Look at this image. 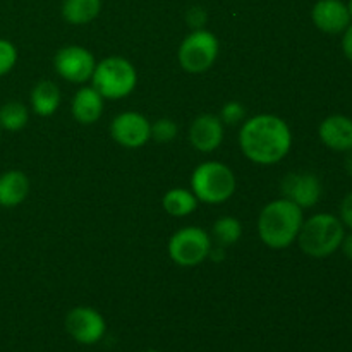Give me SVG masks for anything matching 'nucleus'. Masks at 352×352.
I'll list each match as a JSON object with an SVG mask.
<instances>
[{"mask_svg":"<svg viewBox=\"0 0 352 352\" xmlns=\"http://www.w3.org/2000/svg\"><path fill=\"white\" fill-rule=\"evenodd\" d=\"M239 143L250 160L261 165L280 162L292 144L291 129L277 116H256L248 120L239 134Z\"/></svg>","mask_w":352,"mask_h":352,"instance_id":"nucleus-1","label":"nucleus"},{"mask_svg":"<svg viewBox=\"0 0 352 352\" xmlns=\"http://www.w3.org/2000/svg\"><path fill=\"white\" fill-rule=\"evenodd\" d=\"M302 208L289 199H277L267 205L258 219L261 241L274 250L291 246L301 230Z\"/></svg>","mask_w":352,"mask_h":352,"instance_id":"nucleus-2","label":"nucleus"},{"mask_svg":"<svg viewBox=\"0 0 352 352\" xmlns=\"http://www.w3.org/2000/svg\"><path fill=\"white\" fill-rule=\"evenodd\" d=\"M346 230L340 219L330 213H318L301 226L298 234L299 246L308 256L327 258L342 244Z\"/></svg>","mask_w":352,"mask_h":352,"instance_id":"nucleus-3","label":"nucleus"},{"mask_svg":"<svg viewBox=\"0 0 352 352\" xmlns=\"http://www.w3.org/2000/svg\"><path fill=\"white\" fill-rule=\"evenodd\" d=\"M192 191L198 199L210 205L227 201L236 191V179L227 165L206 162L195 170L191 179Z\"/></svg>","mask_w":352,"mask_h":352,"instance_id":"nucleus-4","label":"nucleus"},{"mask_svg":"<svg viewBox=\"0 0 352 352\" xmlns=\"http://www.w3.org/2000/svg\"><path fill=\"white\" fill-rule=\"evenodd\" d=\"M93 88L103 98H124L134 89L138 81L136 69L122 57H109L100 62L93 72Z\"/></svg>","mask_w":352,"mask_h":352,"instance_id":"nucleus-5","label":"nucleus"},{"mask_svg":"<svg viewBox=\"0 0 352 352\" xmlns=\"http://www.w3.org/2000/svg\"><path fill=\"white\" fill-rule=\"evenodd\" d=\"M219 55V40L213 33L206 30H196L179 48V62L182 69L188 72H205L208 71L217 60Z\"/></svg>","mask_w":352,"mask_h":352,"instance_id":"nucleus-6","label":"nucleus"},{"mask_svg":"<svg viewBox=\"0 0 352 352\" xmlns=\"http://www.w3.org/2000/svg\"><path fill=\"white\" fill-rule=\"evenodd\" d=\"M212 250L210 236L199 227H186L175 232L168 243L170 258L181 267L199 265Z\"/></svg>","mask_w":352,"mask_h":352,"instance_id":"nucleus-7","label":"nucleus"},{"mask_svg":"<svg viewBox=\"0 0 352 352\" xmlns=\"http://www.w3.org/2000/svg\"><path fill=\"white\" fill-rule=\"evenodd\" d=\"M95 57L82 47H65L55 55V69L71 82H85L95 72Z\"/></svg>","mask_w":352,"mask_h":352,"instance_id":"nucleus-8","label":"nucleus"},{"mask_svg":"<svg viewBox=\"0 0 352 352\" xmlns=\"http://www.w3.org/2000/svg\"><path fill=\"white\" fill-rule=\"evenodd\" d=\"M65 329L72 339L85 346H91L105 336V320L93 308H74L65 318Z\"/></svg>","mask_w":352,"mask_h":352,"instance_id":"nucleus-9","label":"nucleus"},{"mask_svg":"<svg viewBox=\"0 0 352 352\" xmlns=\"http://www.w3.org/2000/svg\"><path fill=\"white\" fill-rule=\"evenodd\" d=\"M110 133L122 146L140 148L151 138V126L141 113L126 112L113 119Z\"/></svg>","mask_w":352,"mask_h":352,"instance_id":"nucleus-10","label":"nucleus"},{"mask_svg":"<svg viewBox=\"0 0 352 352\" xmlns=\"http://www.w3.org/2000/svg\"><path fill=\"white\" fill-rule=\"evenodd\" d=\"M285 199L296 203L299 208H311L322 196V182L315 174H289L282 182Z\"/></svg>","mask_w":352,"mask_h":352,"instance_id":"nucleus-11","label":"nucleus"},{"mask_svg":"<svg viewBox=\"0 0 352 352\" xmlns=\"http://www.w3.org/2000/svg\"><path fill=\"white\" fill-rule=\"evenodd\" d=\"M313 23L325 33H344L351 24L347 3L342 0H318L311 10Z\"/></svg>","mask_w":352,"mask_h":352,"instance_id":"nucleus-12","label":"nucleus"},{"mask_svg":"<svg viewBox=\"0 0 352 352\" xmlns=\"http://www.w3.org/2000/svg\"><path fill=\"white\" fill-rule=\"evenodd\" d=\"M189 140H191L192 146L199 151H213L215 148L220 146L223 140V127L220 119L215 116H199L198 119L192 122L191 129H189Z\"/></svg>","mask_w":352,"mask_h":352,"instance_id":"nucleus-13","label":"nucleus"},{"mask_svg":"<svg viewBox=\"0 0 352 352\" xmlns=\"http://www.w3.org/2000/svg\"><path fill=\"white\" fill-rule=\"evenodd\" d=\"M320 140L336 151L352 150V119L346 116H330L320 126Z\"/></svg>","mask_w":352,"mask_h":352,"instance_id":"nucleus-14","label":"nucleus"},{"mask_svg":"<svg viewBox=\"0 0 352 352\" xmlns=\"http://www.w3.org/2000/svg\"><path fill=\"white\" fill-rule=\"evenodd\" d=\"M30 192V181L21 170H9L0 175V206L12 208L21 205Z\"/></svg>","mask_w":352,"mask_h":352,"instance_id":"nucleus-15","label":"nucleus"},{"mask_svg":"<svg viewBox=\"0 0 352 352\" xmlns=\"http://www.w3.org/2000/svg\"><path fill=\"white\" fill-rule=\"evenodd\" d=\"M103 112V96L95 88H82L72 100V113L81 124H93Z\"/></svg>","mask_w":352,"mask_h":352,"instance_id":"nucleus-16","label":"nucleus"},{"mask_svg":"<svg viewBox=\"0 0 352 352\" xmlns=\"http://www.w3.org/2000/svg\"><path fill=\"white\" fill-rule=\"evenodd\" d=\"M31 105L38 116H52L60 105V91L52 81H41L31 93Z\"/></svg>","mask_w":352,"mask_h":352,"instance_id":"nucleus-17","label":"nucleus"},{"mask_svg":"<svg viewBox=\"0 0 352 352\" xmlns=\"http://www.w3.org/2000/svg\"><path fill=\"white\" fill-rule=\"evenodd\" d=\"M102 9V0H64L62 16L71 24H88Z\"/></svg>","mask_w":352,"mask_h":352,"instance_id":"nucleus-18","label":"nucleus"},{"mask_svg":"<svg viewBox=\"0 0 352 352\" xmlns=\"http://www.w3.org/2000/svg\"><path fill=\"white\" fill-rule=\"evenodd\" d=\"M196 205H198V198L188 189H170L164 196V208L174 217L189 215L191 212H195Z\"/></svg>","mask_w":352,"mask_h":352,"instance_id":"nucleus-19","label":"nucleus"},{"mask_svg":"<svg viewBox=\"0 0 352 352\" xmlns=\"http://www.w3.org/2000/svg\"><path fill=\"white\" fill-rule=\"evenodd\" d=\"M241 234H243L241 223L234 217H223V219L217 220L215 226H213V236H215L219 246L222 248L236 244L239 241Z\"/></svg>","mask_w":352,"mask_h":352,"instance_id":"nucleus-20","label":"nucleus"},{"mask_svg":"<svg viewBox=\"0 0 352 352\" xmlns=\"http://www.w3.org/2000/svg\"><path fill=\"white\" fill-rule=\"evenodd\" d=\"M28 110L23 103L10 102L0 109V127L7 131H19L26 126Z\"/></svg>","mask_w":352,"mask_h":352,"instance_id":"nucleus-21","label":"nucleus"},{"mask_svg":"<svg viewBox=\"0 0 352 352\" xmlns=\"http://www.w3.org/2000/svg\"><path fill=\"white\" fill-rule=\"evenodd\" d=\"M177 136V126L170 119H160L151 126V138L158 143H167Z\"/></svg>","mask_w":352,"mask_h":352,"instance_id":"nucleus-22","label":"nucleus"},{"mask_svg":"<svg viewBox=\"0 0 352 352\" xmlns=\"http://www.w3.org/2000/svg\"><path fill=\"white\" fill-rule=\"evenodd\" d=\"M17 60V52L10 41L0 38V76L7 74Z\"/></svg>","mask_w":352,"mask_h":352,"instance_id":"nucleus-23","label":"nucleus"},{"mask_svg":"<svg viewBox=\"0 0 352 352\" xmlns=\"http://www.w3.org/2000/svg\"><path fill=\"white\" fill-rule=\"evenodd\" d=\"M244 113H246V110H244V107L241 105V103L230 102V103H227L226 107H223L222 119L226 120L227 124H236V122H239L241 119H243Z\"/></svg>","mask_w":352,"mask_h":352,"instance_id":"nucleus-24","label":"nucleus"},{"mask_svg":"<svg viewBox=\"0 0 352 352\" xmlns=\"http://www.w3.org/2000/svg\"><path fill=\"white\" fill-rule=\"evenodd\" d=\"M340 222L352 229V192L344 198L342 205H340Z\"/></svg>","mask_w":352,"mask_h":352,"instance_id":"nucleus-25","label":"nucleus"},{"mask_svg":"<svg viewBox=\"0 0 352 352\" xmlns=\"http://www.w3.org/2000/svg\"><path fill=\"white\" fill-rule=\"evenodd\" d=\"M342 50H344V54H346V57L352 62V24H349V28L344 31Z\"/></svg>","mask_w":352,"mask_h":352,"instance_id":"nucleus-26","label":"nucleus"},{"mask_svg":"<svg viewBox=\"0 0 352 352\" xmlns=\"http://www.w3.org/2000/svg\"><path fill=\"white\" fill-rule=\"evenodd\" d=\"M188 21H189V24H191V26L199 28L206 21V16H205V12H203L201 9H192V10H189Z\"/></svg>","mask_w":352,"mask_h":352,"instance_id":"nucleus-27","label":"nucleus"},{"mask_svg":"<svg viewBox=\"0 0 352 352\" xmlns=\"http://www.w3.org/2000/svg\"><path fill=\"white\" fill-rule=\"evenodd\" d=\"M340 248H342L344 254H346V256L349 258V260H352V232L349 234V236H344Z\"/></svg>","mask_w":352,"mask_h":352,"instance_id":"nucleus-28","label":"nucleus"},{"mask_svg":"<svg viewBox=\"0 0 352 352\" xmlns=\"http://www.w3.org/2000/svg\"><path fill=\"white\" fill-rule=\"evenodd\" d=\"M346 170H347V174L352 175V150H351L349 157L346 158Z\"/></svg>","mask_w":352,"mask_h":352,"instance_id":"nucleus-29","label":"nucleus"},{"mask_svg":"<svg viewBox=\"0 0 352 352\" xmlns=\"http://www.w3.org/2000/svg\"><path fill=\"white\" fill-rule=\"evenodd\" d=\"M347 10H349V16H351V21H352V0H349V3H347Z\"/></svg>","mask_w":352,"mask_h":352,"instance_id":"nucleus-30","label":"nucleus"},{"mask_svg":"<svg viewBox=\"0 0 352 352\" xmlns=\"http://www.w3.org/2000/svg\"><path fill=\"white\" fill-rule=\"evenodd\" d=\"M144 352H158V351H153V349H150V351H144Z\"/></svg>","mask_w":352,"mask_h":352,"instance_id":"nucleus-31","label":"nucleus"}]
</instances>
